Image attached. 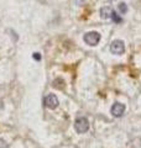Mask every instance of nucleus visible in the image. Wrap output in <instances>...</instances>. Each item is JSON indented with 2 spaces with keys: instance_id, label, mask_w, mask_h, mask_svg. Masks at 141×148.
I'll return each mask as SVG.
<instances>
[{
  "instance_id": "obj_1",
  "label": "nucleus",
  "mask_w": 141,
  "mask_h": 148,
  "mask_svg": "<svg viewBox=\"0 0 141 148\" xmlns=\"http://www.w3.org/2000/svg\"><path fill=\"white\" fill-rule=\"evenodd\" d=\"M83 40H84V42L89 46H97L100 42V35L95 31H92V32H88V34L84 35Z\"/></svg>"
},
{
  "instance_id": "obj_2",
  "label": "nucleus",
  "mask_w": 141,
  "mask_h": 148,
  "mask_svg": "<svg viewBox=\"0 0 141 148\" xmlns=\"http://www.w3.org/2000/svg\"><path fill=\"white\" fill-rule=\"evenodd\" d=\"M74 128L78 133H86L89 130V121L86 117H79L74 122Z\"/></svg>"
},
{
  "instance_id": "obj_3",
  "label": "nucleus",
  "mask_w": 141,
  "mask_h": 148,
  "mask_svg": "<svg viewBox=\"0 0 141 148\" xmlns=\"http://www.w3.org/2000/svg\"><path fill=\"white\" fill-rule=\"evenodd\" d=\"M124 51H125V45H124L123 41L115 40V41H113V42H111V45H110V52L113 54L120 56V54L124 53Z\"/></svg>"
},
{
  "instance_id": "obj_4",
  "label": "nucleus",
  "mask_w": 141,
  "mask_h": 148,
  "mask_svg": "<svg viewBox=\"0 0 141 148\" xmlns=\"http://www.w3.org/2000/svg\"><path fill=\"white\" fill-rule=\"evenodd\" d=\"M58 104H59V101H58V99H57V96H56L55 94H48L45 98V105L47 106L48 109H56L58 106Z\"/></svg>"
},
{
  "instance_id": "obj_5",
  "label": "nucleus",
  "mask_w": 141,
  "mask_h": 148,
  "mask_svg": "<svg viewBox=\"0 0 141 148\" xmlns=\"http://www.w3.org/2000/svg\"><path fill=\"white\" fill-rule=\"evenodd\" d=\"M110 112L113 114V116L115 117H121L125 112V105L120 104V103H115L114 105L111 106L110 109Z\"/></svg>"
},
{
  "instance_id": "obj_6",
  "label": "nucleus",
  "mask_w": 141,
  "mask_h": 148,
  "mask_svg": "<svg viewBox=\"0 0 141 148\" xmlns=\"http://www.w3.org/2000/svg\"><path fill=\"white\" fill-rule=\"evenodd\" d=\"M111 14H113V10H111V8H109V6H104V8L100 9V16L104 18V20L111 18Z\"/></svg>"
},
{
  "instance_id": "obj_7",
  "label": "nucleus",
  "mask_w": 141,
  "mask_h": 148,
  "mask_svg": "<svg viewBox=\"0 0 141 148\" xmlns=\"http://www.w3.org/2000/svg\"><path fill=\"white\" fill-rule=\"evenodd\" d=\"M119 11H120L121 14H123V15H124V14L128 12V6H126V4H125V3L119 4Z\"/></svg>"
},
{
  "instance_id": "obj_8",
  "label": "nucleus",
  "mask_w": 141,
  "mask_h": 148,
  "mask_svg": "<svg viewBox=\"0 0 141 148\" xmlns=\"http://www.w3.org/2000/svg\"><path fill=\"white\" fill-rule=\"evenodd\" d=\"M111 18H113V21L114 22H116V24H119V22H121V17L118 15V14L115 12V11H113V14H111Z\"/></svg>"
},
{
  "instance_id": "obj_9",
  "label": "nucleus",
  "mask_w": 141,
  "mask_h": 148,
  "mask_svg": "<svg viewBox=\"0 0 141 148\" xmlns=\"http://www.w3.org/2000/svg\"><path fill=\"white\" fill-rule=\"evenodd\" d=\"M0 148H8V145L6 142L3 140V138H0Z\"/></svg>"
},
{
  "instance_id": "obj_10",
  "label": "nucleus",
  "mask_w": 141,
  "mask_h": 148,
  "mask_svg": "<svg viewBox=\"0 0 141 148\" xmlns=\"http://www.w3.org/2000/svg\"><path fill=\"white\" fill-rule=\"evenodd\" d=\"M34 59H36V61H40V59H41L40 53H34Z\"/></svg>"
}]
</instances>
